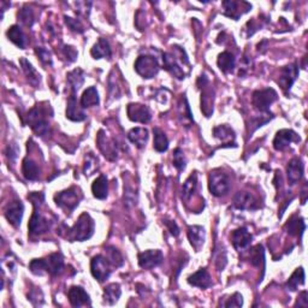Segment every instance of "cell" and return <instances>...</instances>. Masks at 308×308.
<instances>
[{"label": "cell", "mask_w": 308, "mask_h": 308, "mask_svg": "<svg viewBox=\"0 0 308 308\" xmlns=\"http://www.w3.org/2000/svg\"><path fill=\"white\" fill-rule=\"evenodd\" d=\"M94 229L95 224L93 218L88 213H82L80 217H78L74 227L68 232V238H69L71 242L87 241V239H90L92 236H93Z\"/></svg>", "instance_id": "obj_1"}, {"label": "cell", "mask_w": 308, "mask_h": 308, "mask_svg": "<svg viewBox=\"0 0 308 308\" xmlns=\"http://www.w3.org/2000/svg\"><path fill=\"white\" fill-rule=\"evenodd\" d=\"M27 124L32 128L37 135L46 136L50 133V123L46 118V112L36 106L30 109L27 115Z\"/></svg>", "instance_id": "obj_2"}, {"label": "cell", "mask_w": 308, "mask_h": 308, "mask_svg": "<svg viewBox=\"0 0 308 308\" xmlns=\"http://www.w3.org/2000/svg\"><path fill=\"white\" fill-rule=\"evenodd\" d=\"M208 188L212 195L217 197L225 196L231 188L230 179L222 171H213L208 177Z\"/></svg>", "instance_id": "obj_3"}, {"label": "cell", "mask_w": 308, "mask_h": 308, "mask_svg": "<svg viewBox=\"0 0 308 308\" xmlns=\"http://www.w3.org/2000/svg\"><path fill=\"white\" fill-rule=\"evenodd\" d=\"M81 199H82V193L76 187L69 188V189L60 191V193H58L56 196H54V201H56L57 206L69 212L74 211L75 208L78 206Z\"/></svg>", "instance_id": "obj_4"}, {"label": "cell", "mask_w": 308, "mask_h": 308, "mask_svg": "<svg viewBox=\"0 0 308 308\" xmlns=\"http://www.w3.org/2000/svg\"><path fill=\"white\" fill-rule=\"evenodd\" d=\"M197 85L201 90V111L206 117H211L213 114V104H214V91L211 87L210 81L205 76L199 77Z\"/></svg>", "instance_id": "obj_5"}, {"label": "cell", "mask_w": 308, "mask_h": 308, "mask_svg": "<svg viewBox=\"0 0 308 308\" xmlns=\"http://www.w3.org/2000/svg\"><path fill=\"white\" fill-rule=\"evenodd\" d=\"M134 67L136 73L147 80L156 77L160 70L158 60L153 56H140L136 59Z\"/></svg>", "instance_id": "obj_6"}, {"label": "cell", "mask_w": 308, "mask_h": 308, "mask_svg": "<svg viewBox=\"0 0 308 308\" xmlns=\"http://www.w3.org/2000/svg\"><path fill=\"white\" fill-rule=\"evenodd\" d=\"M277 99H278V94H277V92L273 90V88H265V90L255 91L254 93H253L252 102L253 106H254L258 111L269 112L270 106L275 101H277Z\"/></svg>", "instance_id": "obj_7"}, {"label": "cell", "mask_w": 308, "mask_h": 308, "mask_svg": "<svg viewBox=\"0 0 308 308\" xmlns=\"http://www.w3.org/2000/svg\"><path fill=\"white\" fill-rule=\"evenodd\" d=\"M92 275L97 280L102 283L111 275V262L104 255H95L91 261Z\"/></svg>", "instance_id": "obj_8"}, {"label": "cell", "mask_w": 308, "mask_h": 308, "mask_svg": "<svg viewBox=\"0 0 308 308\" xmlns=\"http://www.w3.org/2000/svg\"><path fill=\"white\" fill-rule=\"evenodd\" d=\"M98 147L100 149V152L104 154L106 159H108L109 162H115L118 158V147L117 143L114 141V139L108 138L105 134L104 130H100L98 135Z\"/></svg>", "instance_id": "obj_9"}, {"label": "cell", "mask_w": 308, "mask_h": 308, "mask_svg": "<svg viewBox=\"0 0 308 308\" xmlns=\"http://www.w3.org/2000/svg\"><path fill=\"white\" fill-rule=\"evenodd\" d=\"M299 67H297L296 63L285 65L280 69L279 73V80L278 83L280 87H282L283 91L288 92L292 88V85L294 84V82L296 81L297 76H299Z\"/></svg>", "instance_id": "obj_10"}, {"label": "cell", "mask_w": 308, "mask_h": 308, "mask_svg": "<svg viewBox=\"0 0 308 308\" xmlns=\"http://www.w3.org/2000/svg\"><path fill=\"white\" fill-rule=\"evenodd\" d=\"M126 114H128L130 121L142 123V124L150 122V119H152L150 109L142 104H134V102L129 104L126 107Z\"/></svg>", "instance_id": "obj_11"}, {"label": "cell", "mask_w": 308, "mask_h": 308, "mask_svg": "<svg viewBox=\"0 0 308 308\" xmlns=\"http://www.w3.org/2000/svg\"><path fill=\"white\" fill-rule=\"evenodd\" d=\"M164 255L158 249H149L139 254V265L141 269L150 270L159 266L163 262Z\"/></svg>", "instance_id": "obj_12"}, {"label": "cell", "mask_w": 308, "mask_h": 308, "mask_svg": "<svg viewBox=\"0 0 308 308\" xmlns=\"http://www.w3.org/2000/svg\"><path fill=\"white\" fill-rule=\"evenodd\" d=\"M50 227H51L50 221L45 217V215L39 211L34 212V214L32 215V218H30L28 224L30 235L39 236L45 234V232L50 230Z\"/></svg>", "instance_id": "obj_13"}, {"label": "cell", "mask_w": 308, "mask_h": 308, "mask_svg": "<svg viewBox=\"0 0 308 308\" xmlns=\"http://www.w3.org/2000/svg\"><path fill=\"white\" fill-rule=\"evenodd\" d=\"M253 236L246 228H238L231 232L232 246L237 252H244L252 244Z\"/></svg>", "instance_id": "obj_14"}, {"label": "cell", "mask_w": 308, "mask_h": 308, "mask_svg": "<svg viewBox=\"0 0 308 308\" xmlns=\"http://www.w3.org/2000/svg\"><path fill=\"white\" fill-rule=\"evenodd\" d=\"M23 213H25V206L18 200L11 201L5 208V218L12 225L13 228H18L22 222Z\"/></svg>", "instance_id": "obj_15"}, {"label": "cell", "mask_w": 308, "mask_h": 308, "mask_svg": "<svg viewBox=\"0 0 308 308\" xmlns=\"http://www.w3.org/2000/svg\"><path fill=\"white\" fill-rule=\"evenodd\" d=\"M300 136L290 129H282L276 134L273 140V147L276 150H284L293 142H300Z\"/></svg>", "instance_id": "obj_16"}, {"label": "cell", "mask_w": 308, "mask_h": 308, "mask_svg": "<svg viewBox=\"0 0 308 308\" xmlns=\"http://www.w3.org/2000/svg\"><path fill=\"white\" fill-rule=\"evenodd\" d=\"M163 60H164V69L169 71L171 75H173L174 77L179 78V80H183L186 74L182 65L179 63V56L173 53H164L163 54Z\"/></svg>", "instance_id": "obj_17"}, {"label": "cell", "mask_w": 308, "mask_h": 308, "mask_svg": "<svg viewBox=\"0 0 308 308\" xmlns=\"http://www.w3.org/2000/svg\"><path fill=\"white\" fill-rule=\"evenodd\" d=\"M67 118L70 119L73 122H82L87 118V115L84 114L83 107L81 104H78L76 94L71 93L70 98L68 99L67 105Z\"/></svg>", "instance_id": "obj_18"}, {"label": "cell", "mask_w": 308, "mask_h": 308, "mask_svg": "<svg viewBox=\"0 0 308 308\" xmlns=\"http://www.w3.org/2000/svg\"><path fill=\"white\" fill-rule=\"evenodd\" d=\"M68 296H69L71 306L74 307L91 306V297L82 287H77V285L71 287L69 289V293H68Z\"/></svg>", "instance_id": "obj_19"}, {"label": "cell", "mask_w": 308, "mask_h": 308, "mask_svg": "<svg viewBox=\"0 0 308 308\" xmlns=\"http://www.w3.org/2000/svg\"><path fill=\"white\" fill-rule=\"evenodd\" d=\"M303 169L304 165L300 158H294L290 160L288 166H287V176H288V181L292 186H295L296 183H299L302 180Z\"/></svg>", "instance_id": "obj_20"}, {"label": "cell", "mask_w": 308, "mask_h": 308, "mask_svg": "<svg viewBox=\"0 0 308 308\" xmlns=\"http://www.w3.org/2000/svg\"><path fill=\"white\" fill-rule=\"evenodd\" d=\"M188 239H189L191 247L195 249V252H200L205 244V239H206L205 229L199 227V225H190L188 228Z\"/></svg>", "instance_id": "obj_21"}, {"label": "cell", "mask_w": 308, "mask_h": 308, "mask_svg": "<svg viewBox=\"0 0 308 308\" xmlns=\"http://www.w3.org/2000/svg\"><path fill=\"white\" fill-rule=\"evenodd\" d=\"M234 205L238 210H254L258 207L256 199L248 191H238L234 196Z\"/></svg>", "instance_id": "obj_22"}, {"label": "cell", "mask_w": 308, "mask_h": 308, "mask_svg": "<svg viewBox=\"0 0 308 308\" xmlns=\"http://www.w3.org/2000/svg\"><path fill=\"white\" fill-rule=\"evenodd\" d=\"M188 283L190 285L196 287L200 289H207L212 287V278L206 269H200L199 271L195 272L194 275L188 277Z\"/></svg>", "instance_id": "obj_23"}, {"label": "cell", "mask_w": 308, "mask_h": 308, "mask_svg": "<svg viewBox=\"0 0 308 308\" xmlns=\"http://www.w3.org/2000/svg\"><path fill=\"white\" fill-rule=\"evenodd\" d=\"M46 262V273L52 276H58L63 272L64 269V256L60 253L51 254L49 258L45 259Z\"/></svg>", "instance_id": "obj_24"}, {"label": "cell", "mask_w": 308, "mask_h": 308, "mask_svg": "<svg viewBox=\"0 0 308 308\" xmlns=\"http://www.w3.org/2000/svg\"><path fill=\"white\" fill-rule=\"evenodd\" d=\"M19 64H20V67H22L23 73H25L27 80L29 81V83L34 85V87H39V84L41 82V76H40V74L35 70V68H34L33 65L26 59V58H20Z\"/></svg>", "instance_id": "obj_25"}, {"label": "cell", "mask_w": 308, "mask_h": 308, "mask_svg": "<svg viewBox=\"0 0 308 308\" xmlns=\"http://www.w3.org/2000/svg\"><path fill=\"white\" fill-rule=\"evenodd\" d=\"M248 3L246 2H232V0H228V2H223V6H224V15L230 17V18L237 20L239 17H241L246 11L244 10H239V8L242 9V6H246Z\"/></svg>", "instance_id": "obj_26"}, {"label": "cell", "mask_w": 308, "mask_h": 308, "mask_svg": "<svg viewBox=\"0 0 308 308\" xmlns=\"http://www.w3.org/2000/svg\"><path fill=\"white\" fill-rule=\"evenodd\" d=\"M92 191H93L94 197H97V199L99 200L106 199L108 193L107 177L104 176V174H100V176L94 181L93 184H92Z\"/></svg>", "instance_id": "obj_27"}, {"label": "cell", "mask_w": 308, "mask_h": 308, "mask_svg": "<svg viewBox=\"0 0 308 308\" xmlns=\"http://www.w3.org/2000/svg\"><path fill=\"white\" fill-rule=\"evenodd\" d=\"M91 54L94 59H101V58H107V59H109L112 52L108 41L100 37V39L98 40V42L93 46V49H92Z\"/></svg>", "instance_id": "obj_28"}, {"label": "cell", "mask_w": 308, "mask_h": 308, "mask_svg": "<svg viewBox=\"0 0 308 308\" xmlns=\"http://www.w3.org/2000/svg\"><path fill=\"white\" fill-rule=\"evenodd\" d=\"M84 77L85 74L82 69H75L67 75V81L71 90V93L76 94V92L80 90L81 85L83 84Z\"/></svg>", "instance_id": "obj_29"}, {"label": "cell", "mask_w": 308, "mask_h": 308, "mask_svg": "<svg viewBox=\"0 0 308 308\" xmlns=\"http://www.w3.org/2000/svg\"><path fill=\"white\" fill-rule=\"evenodd\" d=\"M128 139L138 148H143L148 141V130L145 128H134L129 131Z\"/></svg>", "instance_id": "obj_30"}, {"label": "cell", "mask_w": 308, "mask_h": 308, "mask_svg": "<svg viewBox=\"0 0 308 308\" xmlns=\"http://www.w3.org/2000/svg\"><path fill=\"white\" fill-rule=\"evenodd\" d=\"M6 35H8V39L11 41V42L15 43L17 47H19V49L22 50L26 49L27 39L25 33H23V30L20 29L19 26L10 27L8 32H6Z\"/></svg>", "instance_id": "obj_31"}, {"label": "cell", "mask_w": 308, "mask_h": 308, "mask_svg": "<svg viewBox=\"0 0 308 308\" xmlns=\"http://www.w3.org/2000/svg\"><path fill=\"white\" fill-rule=\"evenodd\" d=\"M218 67L224 74H231L235 70L236 59L234 54L230 52H222L218 56Z\"/></svg>", "instance_id": "obj_32"}, {"label": "cell", "mask_w": 308, "mask_h": 308, "mask_svg": "<svg viewBox=\"0 0 308 308\" xmlns=\"http://www.w3.org/2000/svg\"><path fill=\"white\" fill-rule=\"evenodd\" d=\"M22 172L26 180L36 181L40 177V167L33 159L26 158L22 164Z\"/></svg>", "instance_id": "obj_33"}, {"label": "cell", "mask_w": 308, "mask_h": 308, "mask_svg": "<svg viewBox=\"0 0 308 308\" xmlns=\"http://www.w3.org/2000/svg\"><path fill=\"white\" fill-rule=\"evenodd\" d=\"M99 102H100V98H99V93L95 87L87 88L81 97V106L83 108L98 106Z\"/></svg>", "instance_id": "obj_34"}, {"label": "cell", "mask_w": 308, "mask_h": 308, "mask_svg": "<svg viewBox=\"0 0 308 308\" xmlns=\"http://www.w3.org/2000/svg\"><path fill=\"white\" fill-rule=\"evenodd\" d=\"M122 295L121 285L117 283H112L107 285L104 290V302L112 306L119 300V297Z\"/></svg>", "instance_id": "obj_35"}, {"label": "cell", "mask_w": 308, "mask_h": 308, "mask_svg": "<svg viewBox=\"0 0 308 308\" xmlns=\"http://www.w3.org/2000/svg\"><path fill=\"white\" fill-rule=\"evenodd\" d=\"M153 134H154V149L159 153H164L169 149V139L165 133L163 131L162 129L159 128H154L153 129Z\"/></svg>", "instance_id": "obj_36"}, {"label": "cell", "mask_w": 308, "mask_h": 308, "mask_svg": "<svg viewBox=\"0 0 308 308\" xmlns=\"http://www.w3.org/2000/svg\"><path fill=\"white\" fill-rule=\"evenodd\" d=\"M213 135L215 139L221 140L222 142H225V143L234 142V140H235L234 130H232L230 126H228L225 124L219 125V126H217V128H214Z\"/></svg>", "instance_id": "obj_37"}, {"label": "cell", "mask_w": 308, "mask_h": 308, "mask_svg": "<svg viewBox=\"0 0 308 308\" xmlns=\"http://www.w3.org/2000/svg\"><path fill=\"white\" fill-rule=\"evenodd\" d=\"M287 231H288L289 235L293 236H297V235H302L304 229H306V224H304V221L302 218H297L294 217L289 221V223L285 225Z\"/></svg>", "instance_id": "obj_38"}, {"label": "cell", "mask_w": 308, "mask_h": 308, "mask_svg": "<svg viewBox=\"0 0 308 308\" xmlns=\"http://www.w3.org/2000/svg\"><path fill=\"white\" fill-rule=\"evenodd\" d=\"M197 186V174L193 173L188 177V180L184 182L183 188H182V199L189 200L193 196L195 189Z\"/></svg>", "instance_id": "obj_39"}, {"label": "cell", "mask_w": 308, "mask_h": 308, "mask_svg": "<svg viewBox=\"0 0 308 308\" xmlns=\"http://www.w3.org/2000/svg\"><path fill=\"white\" fill-rule=\"evenodd\" d=\"M302 284H304V270L302 268H299L290 276L288 283H287V287L292 292H295L299 288V285H302Z\"/></svg>", "instance_id": "obj_40"}, {"label": "cell", "mask_w": 308, "mask_h": 308, "mask_svg": "<svg viewBox=\"0 0 308 308\" xmlns=\"http://www.w3.org/2000/svg\"><path fill=\"white\" fill-rule=\"evenodd\" d=\"M105 251L106 254H107L106 258L108 259L111 265L116 266V268H119V266H122L123 263H124V260H123V256L121 253H119L118 249H116L115 247H106Z\"/></svg>", "instance_id": "obj_41"}, {"label": "cell", "mask_w": 308, "mask_h": 308, "mask_svg": "<svg viewBox=\"0 0 308 308\" xmlns=\"http://www.w3.org/2000/svg\"><path fill=\"white\" fill-rule=\"evenodd\" d=\"M251 263L253 266H260L265 263V252L261 245L255 246L251 251Z\"/></svg>", "instance_id": "obj_42"}, {"label": "cell", "mask_w": 308, "mask_h": 308, "mask_svg": "<svg viewBox=\"0 0 308 308\" xmlns=\"http://www.w3.org/2000/svg\"><path fill=\"white\" fill-rule=\"evenodd\" d=\"M180 117H183V123H186V124H190V123L194 122L193 119V115H191L190 112V107L189 104H188L187 99L182 98L181 99L180 102Z\"/></svg>", "instance_id": "obj_43"}, {"label": "cell", "mask_w": 308, "mask_h": 308, "mask_svg": "<svg viewBox=\"0 0 308 308\" xmlns=\"http://www.w3.org/2000/svg\"><path fill=\"white\" fill-rule=\"evenodd\" d=\"M29 269L34 275L42 276L46 273V262L45 259H34L29 263Z\"/></svg>", "instance_id": "obj_44"}, {"label": "cell", "mask_w": 308, "mask_h": 308, "mask_svg": "<svg viewBox=\"0 0 308 308\" xmlns=\"http://www.w3.org/2000/svg\"><path fill=\"white\" fill-rule=\"evenodd\" d=\"M186 157H184L183 150L181 148H176L173 152V166L176 167L177 170L180 171V172H182V171L186 169Z\"/></svg>", "instance_id": "obj_45"}, {"label": "cell", "mask_w": 308, "mask_h": 308, "mask_svg": "<svg viewBox=\"0 0 308 308\" xmlns=\"http://www.w3.org/2000/svg\"><path fill=\"white\" fill-rule=\"evenodd\" d=\"M138 197H136L135 189L133 187H130L128 183L124 184V205L126 207H131L136 205Z\"/></svg>", "instance_id": "obj_46"}, {"label": "cell", "mask_w": 308, "mask_h": 308, "mask_svg": "<svg viewBox=\"0 0 308 308\" xmlns=\"http://www.w3.org/2000/svg\"><path fill=\"white\" fill-rule=\"evenodd\" d=\"M18 19L20 20V22L23 23L26 27H32L34 25V13L32 11V9H28V8H25L22 10H19L18 12Z\"/></svg>", "instance_id": "obj_47"}, {"label": "cell", "mask_w": 308, "mask_h": 308, "mask_svg": "<svg viewBox=\"0 0 308 308\" xmlns=\"http://www.w3.org/2000/svg\"><path fill=\"white\" fill-rule=\"evenodd\" d=\"M98 166V159L95 158L93 154L90 153L87 156V158H85V165H84V173L85 174H92V172L97 169Z\"/></svg>", "instance_id": "obj_48"}, {"label": "cell", "mask_w": 308, "mask_h": 308, "mask_svg": "<svg viewBox=\"0 0 308 308\" xmlns=\"http://www.w3.org/2000/svg\"><path fill=\"white\" fill-rule=\"evenodd\" d=\"M64 19H65V23H67V26L70 28V30H73L75 33L84 32L83 26H82V23L78 19L71 18V17H68V16H64Z\"/></svg>", "instance_id": "obj_49"}, {"label": "cell", "mask_w": 308, "mask_h": 308, "mask_svg": "<svg viewBox=\"0 0 308 308\" xmlns=\"http://www.w3.org/2000/svg\"><path fill=\"white\" fill-rule=\"evenodd\" d=\"M221 304L224 307H242V304H244V299H242L241 294L235 293L234 295L230 296V299H228L227 302Z\"/></svg>", "instance_id": "obj_50"}, {"label": "cell", "mask_w": 308, "mask_h": 308, "mask_svg": "<svg viewBox=\"0 0 308 308\" xmlns=\"http://www.w3.org/2000/svg\"><path fill=\"white\" fill-rule=\"evenodd\" d=\"M36 54L40 58L41 63L45 65H52V58H51V53L49 51L42 49V47H37L36 49Z\"/></svg>", "instance_id": "obj_51"}, {"label": "cell", "mask_w": 308, "mask_h": 308, "mask_svg": "<svg viewBox=\"0 0 308 308\" xmlns=\"http://www.w3.org/2000/svg\"><path fill=\"white\" fill-rule=\"evenodd\" d=\"M63 53H64V57L67 58L68 63H74L78 56L77 51L75 50V47H73V46H64Z\"/></svg>", "instance_id": "obj_52"}, {"label": "cell", "mask_w": 308, "mask_h": 308, "mask_svg": "<svg viewBox=\"0 0 308 308\" xmlns=\"http://www.w3.org/2000/svg\"><path fill=\"white\" fill-rule=\"evenodd\" d=\"M18 153H19L18 146H17L15 142L10 143L8 146V149H6V157H8L10 162H15L17 157H18Z\"/></svg>", "instance_id": "obj_53"}, {"label": "cell", "mask_w": 308, "mask_h": 308, "mask_svg": "<svg viewBox=\"0 0 308 308\" xmlns=\"http://www.w3.org/2000/svg\"><path fill=\"white\" fill-rule=\"evenodd\" d=\"M28 199L32 201L34 206H37V205H42L43 201H45V195L42 193H32L28 195Z\"/></svg>", "instance_id": "obj_54"}, {"label": "cell", "mask_w": 308, "mask_h": 308, "mask_svg": "<svg viewBox=\"0 0 308 308\" xmlns=\"http://www.w3.org/2000/svg\"><path fill=\"white\" fill-rule=\"evenodd\" d=\"M164 223H165L167 229H169V231L171 232V235L176 236V237L180 235V228H179V225L176 224V222H173V221H165V222H164Z\"/></svg>", "instance_id": "obj_55"}, {"label": "cell", "mask_w": 308, "mask_h": 308, "mask_svg": "<svg viewBox=\"0 0 308 308\" xmlns=\"http://www.w3.org/2000/svg\"><path fill=\"white\" fill-rule=\"evenodd\" d=\"M295 306L299 307H307L308 306V300H307V292H302L300 294L299 299H297V302Z\"/></svg>", "instance_id": "obj_56"}]
</instances>
